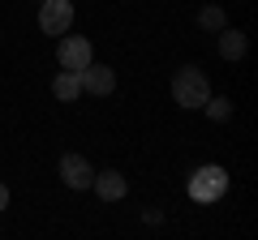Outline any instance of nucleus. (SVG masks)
Segmentation results:
<instances>
[{"instance_id":"nucleus-1","label":"nucleus","mask_w":258,"mask_h":240,"mask_svg":"<svg viewBox=\"0 0 258 240\" xmlns=\"http://www.w3.org/2000/svg\"><path fill=\"white\" fill-rule=\"evenodd\" d=\"M207 94H211V82H207V73L198 65H185L181 73L172 77V99H176V107H189V111H198L207 103Z\"/></svg>"},{"instance_id":"nucleus-2","label":"nucleus","mask_w":258,"mask_h":240,"mask_svg":"<svg viewBox=\"0 0 258 240\" xmlns=\"http://www.w3.org/2000/svg\"><path fill=\"white\" fill-rule=\"evenodd\" d=\"M224 193H228V172L220 163H203L189 176V197L194 202H220Z\"/></svg>"},{"instance_id":"nucleus-3","label":"nucleus","mask_w":258,"mask_h":240,"mask_svg":"<svg viewBox=\"0 0 258 240\" xmlns=\"http://www.w3.org/2000/svg\"><path fill=\"white\" fill-rule=\"evenodd\" d=\"M69 26H74V5L69 0H39V30L52 39L69 35Z\"/></svg>"},{"instance_id":"nucleus-4","label":"nucleus","mask_w":258,"mask_h":240,"mask_svg":"<svg viewBox=\"0 0 258 240\" xmlns=\"http://www.w3.org/2000/svg\"><path fill=\"white\" fill-rule=\"evenodd\" d=\"M56 56H60V69H69V73H82V69L95 60L91 39H82V35H60V47H56Z\"/></svg>"},{"instance_id":"nucleus-5","label":"nucleus","mask_w":258,"mask_h":240,"mask_svg":"<svg viewBox=\"0 0 258 240\" xmlns=\"http://www.w3.org/2000/svg\"><path fill=\"white\" fill-rule=\"evenodd\" d=\"M60 180L69 189H91V180H95V167L86 163L82 155H60Z\"/></svg>"},{"instance_id":"nucleus-6","label":"nucleus","mask_w":258,"mask_h":240,"mask_svg":"<svg viewBox=\"0 0 258 240\" xmlns=\"http://www.w3.org/2000/svg\"><path fill=\"white\" fill-rule=\"evenodd\" d=\"M78 77H82V94H112L116 90V73H112L108 65H95V60Z\"/></svg>"},{"instance_id":"nucleus-7","label":"nucleus","mask_w":258,"mask_h":240,"mask_svg":"<svg viewBox=\"0 0 258 240\" xmlns=\"http://www.w3.org/2000/svg\"><path fill=\"white\" fill-rule=\"evenodd\" d=\"M91 185H95V193H99L103 202H120V197H125V176L112 172V167H108V172H95Z\"/></svg>"},{"instance_id":"nucleus-8","label":"nucleus","mask_w":258,"mask_h":240,"mask_svg":"<svg viewBox=\"0 0 258 240\" xmlns=\"http://www.w3.org/2000/svg\"><path fill=\"white\" fill-rule=\"evenodd\" d=\"M215 35H220V56L224 60H241V56H245V35H241V30H232V26H224V30H215Z\"/></svg>"},{"instance_id":"nucleus-9","label":"nucleus","mask_w":258,"mask_h":240,"mask_svg":"<svg viewBox=\"0 0 258 240\" xmlns=\"http://www.w3.org/2000/svg\"><path fill=\"white\" fill-rule=\"evenodd\" d=\"M52 94H56L60 103H74L78 94H82V77L69 73V69H60V73H56V82H52Z\"/></svg>"},{"instance_id":"nucleus-10","label":"nucleus","mask_w":258,"mask_h":240,"mask_svg":"<svg viewBox=\"0 0 258 240\" xmlns=\"http://www.w3.org/2000/svg\"><path fill=\"white\" fill-rule=\"evenodd\" d=\"M203 107H207V116H211V120H228L232 116V99H224V94H207Z\"/></svg>"},{"instance_id":"nucleus-11","label":"nucleus","mask_w":258,"mask_h":240,"mask_svg":"<svg viewBox=\"0 0 258 240\" xmlns=\"http://www.w3.org/2000/svg\"><path fill=\"white\" fill-rule=\"evenodd\" d=\"M198 26L203 30H224V9L220 5H207V9L198 13Z\"/></svg>"},{"instance_id":"nucleus-12","label":"nucleus","mask_w":258,"mask_h":240,"mask_svg":"<svg viewBox=\"0 0 258 240\" xmlns=\"http://www.w3.org/2000/svg\"><path fill=\"white\" fill-rule=\"evenodd\" d=\"M5 206H9V189L0 185V210H5Z\"/></svg>"}]
</instances>
